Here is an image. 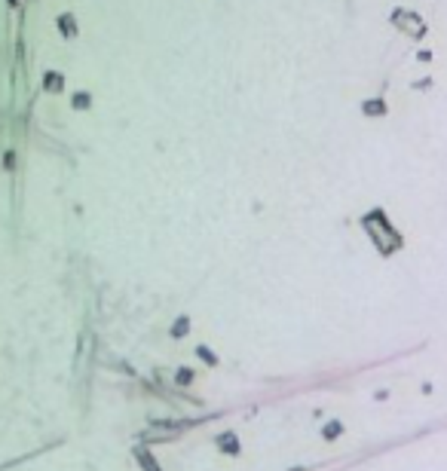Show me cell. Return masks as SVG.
I'll return each mask as SVG.
<instances>
[{
	"mask_svg": "<svg viewBox=\"0 0 447 471\" xmlns=\"http://www.w3.org/2000/svg\"><path fill=\"white\" fill-rule=\"evenodd\" d=\"M46 86H49V89H52V86H62V77H59V74H49V77H46ZM52 92H56V89H52Z\"/></svg>",
	"mask_w": 447,
	"mask_h": 471,
	"instance_id": "obj_1",
	"label": "cell"
}]
</instances>
